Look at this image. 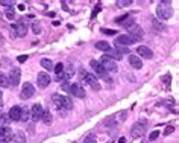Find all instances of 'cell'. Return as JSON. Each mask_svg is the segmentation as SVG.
I'll return each instance as SVG.
<instances>
[{
  "label": "cell",
  "mask_w": 179,
  "mask_h": 143,
  "mask_svg": "<svg viewBox=\"0 0 179 143\" xmlns=\"http://www.w3.org/2000/svg\"><path fill=\"white\" fill-rule=\"evenodd\" d=\"M156 15L161 20H169L173 15V6L170 2H161L156 6Z\"/></svg>",
  "instance_id": "cell-1"
},
{
  "label": "cell",
  "mask_w": 179,
  "mask_h": 143,
  "mask_svg": "<svg viewBox=\"0 0 179 143\" xmlns=\"http://www.w3.org/2000/svg\"><path fill=\"white\" fill-rule=\"evenodd\" d=\"M52 100L56 105L58 110H71L73 108V102L68 96H64V95H53L52 96Z\"/></svg>",
  "instance_id": "cell-2"
},
{
  "label": "cell",
  "mask_w": 179,
  "mask_h": 143,
  "mask_svg": "<svg viewBox=\"0 0 179 143\" xmlns=\"http://www.w3.org/2000/svg\"><path fill=\"white\" fill-rule=\"evenodd\" d=\"M82 81H84L85 84H88L90 87L94 90V92H99V90H100L99 79H97V76L93 75V73H82Z\"/></svg>",
  "instance_id": "cell-3"
},
{
  "label": "cell",
  "mask_w": 179,
  "mask_h": 143,
  "mask_svg": "<svg viewBox=\"0 0 179 143\" xmlns=\"http://www.w3.org/2000/svg\"><path fill=\"white\" fill-rule=\"evenodd\" d=\"M146 126H147V120L146 119H141V120H138L134 126H132V129H131V134H132V137L134 139H138V137H141L144 133H146Z\"/></svg>",
  "instance_id": "cell-4"
},
{
  "label": "cell",
  "mask_w": 179,
  "mask_h": 143,
  "mask_svg": "<svg viewBox=\"0 0 179 143\" xmlns=\"http://www.w3.org/2000/svg\"><path fill=\"white\" fill-rule=\"evenodd\" d=\"M100 64H102V67H103L108 73L111 72V73H116L117 70H119V67H117V62L116 61H112V59H109L106 55H103L102 56V59L99 61Z\"/></svg>",
  "instance_id": "cell-5"
},
{
  "label": "cell",
  "mask_w": 179,
  "mask_h": 143,
  "mask_svg": "<svg viewBox=\"0 0 179 143\" xmlns=\"http://www.w3.org/2000/svg\"><path fill=\"white\" fill-rule=\"evenodd\" d=\"M90 66H91V69L94 70V73L99 76V78H102V79H109V76H108V72L102 67V64L99 62V61H96V59H91L90 61Z\"/></svg>",
  "instance_id": "cell-6"
},
{
  "label": "cell",
  "mask_w": 179,
  "mask_h": 143,
  "mask_svg": "<svg viewBox=\"0 0 179 143\" xmlns=\"http://www.w3.org/2000/svg\"><path fill=\"white\" fill-rule=\"evenodd\" d=\"M12 29H14V32H15L17 37H26V34H28V24H26V20L21 18V20L17 21L15 24H12Z\"/></svg>",
  "instance_id": "cell-7"
},
{
  "label": "cell",
  "mask_w": 179,
  "mask_h": 143,
  "mask_svg": "<svg viewBox=\"0 0 179 143\" xmlns=\"http://www.w3.org/2000/svg\"><path fill=\"white\" fill-rule=\"evenodd\" d=\"M8 79H9V85H12V87H17V85L20 84V79H21V70H20V69H17V67L11 69Z\"/></svg>",
  "instance_id": "cell-8"
},
{
  "label": "cell",
  "mask_w": 179,
  "mask_h": 143,
  "mask_svg": "<svg viewBox=\"0 0 179 143\" xmlns=\"http://www.w3.org/2000/svg\"><path fill=\"white\" fill-rule=\"evenodd\" d=\"M127 35H129L134 41H140V40H143V38H144V31H143V28H140L138 24H134L132 28L129 29V34H127Z\"/></svg>",
  "instance_id": "cell-9"
},
{
  "label": "cell",
  "mask_w": 179,
  "mask_h": 143,
  "mask_svg": "<svg viewBox=\"0 0 179 143\" xmlns=\"http://www.w3.org/2000/svg\"><path fill=\"white\" fill-rule=\"evenodd\" d=\"M12 137H14V133L9 126H0V142L2 143H6V142H11Z\"/></svg>",
  "instance_id": "cell-10"
},
{
  "label": "cell",
  "mask_w": 179,
  "mask_h": 143,
  "mask_svg": "<svg viewBox=\"0 0 179 143\" xmlns=\"http://www.w3.org/2000/svg\"><path fill=\"white\" fill-rule=\"evenodd\" d=\"M35 96V87L31 82H26L21 88V99H31Z\"/></svg>",
  "instance_id": "cell-11"
},
{
  "label": "cell",
  "mask_w": 179,
  "mask_h": 143,
  "mask_svg": "<svg viewBox=\"0 0 179 143\" xmlns=\"http://www.w3.org/2000/svg\"><path fill=\"white\" fill-rule=\"evenodd\" d=\"M43 111H44V108L40 105V103H35V105H32V108H31V117H32V120H33V122L41 120Z\"/></svg>",
  "instance_id": "cell-12"
},
{
  "label": "cell",
  "mask_w": 179,
  "mask_h": 143,
  "mask_svg": "<svg viewBox=\"0 0 179 143\" xmlns=\"http://www.w3.org/2000/svg\"><path fill=\"white\" fill-rule=\"evenodd\" d=\"M36 82H38V87H40V88L49 87V84H50V76H49V73L40 72V73H38V78H36Z\"/></svg>",
  "instance_id": "cell-13"
},
{
  "label": "cell",
  "mask_w": 179,
  "mask_h": 143,
  "mask_svg": "<svg viewBox=\"0 0 179 143\" xmlns=\"http://www.w3.org/2000/svg\"><path fill=\"white\" fill-rule=\"evenodd\" d=\"M70 95H74L76 98L82 99V98H85V90L81 84H71L70 85Z\"/></svg>",
  "instance_id": "cell-14"
},
{
  "label": "cell",
  "mask_w": 179,
  "mask_h": 143,
  "mask_svg": "<svg viewBox=\"0 0 179 143\" xmlns=\"http://www.w3.org/2000/svg\"><path fill=\"white\" fill-rule=\"evenodd\" d=\"M8 116H9V119H11L12 122H20V117H21V107L14 105V107L9 110Z\"/></svg>",
  "instance_id": "cell-15"
},
{
  "label": "cell",
  "mask_w": 179,
  "mask_h": 143,
  "mask_svg": "<svg viewBox=\"0 0 179 143\" xmlns=\"http://www.w3.org/2000/svg\"><path fill=\"white\" fill-rule=\"evenodd\" d=\"M132 43H135V41L127 34H123V35H120V37L116 38V46H126L127 47V46L132 44Z\"/></svg>",
  "instance_id": "cell-16"
},
{
  "label": "cell",
  "mask_w": 179,
  "mask_h": 143,
  "mask_svg": "<svg viewBox=\"0 0 179 143\" xmlns=\"http://www.w3.org/2000/svg\"><path fill=\"white\" fill-rule=\"evenodd\" d=\"M137 54L140 55V56H143V58H147V59H150V58H153V52L147 47V46H138V49H137Z\"/></svg>",
  "instance_id": "cell-17"
},
{
  "label": "cell",
  "mask_w": 179,
  "mask_h": 143,
  "mask_svg": "<svg viewBox=\"0 0 179 143\" xmlns=\"http://www.w3.org/2000/svg\"><path fill=\"white\" fill-rule=\"evenodd\" d=\"M127 59H129V64H131V66H132L135 70H140V69L143 67L141 58H138L137 55H129V58H127Z\"/></svg>",
  "instance_id": "cell-18"
},
{
  "label": "cell",
  "mask_w": 179,
  "mask_h": 143,
  "mask_svg": "<svg viewBox=\"0 0 179 143\" xmlns=\"http://www.w3.org/2000/svg\"><path fill=\"white\" fill-rule=\"evenodd\" d=\"M74 76V69L71 64H67V66H64V81H68Z\"/></svg>",
  "instance_id": "cell-19"
},
{
  "label": "cell",
  "mask_w": 179,
  "mask_h": 143,
  "mask_svg": "<svg viewBox=\"0 0 179 143\" xmlns=\"http://www.w3.org/2000/svg\"><path fill=\"white\" fill-rule=\"evenodd\" d=\"M11 143H26V134L23 131H17L14 134V137H12Z\"/></svg>",
  "instance_id": "cell-20"
},
{
  "label": "cell",
  "mask_w": 179,
  "mask_h": 143,
  "mask_svg": "<svg viewBox=\"0 0 179 143\" xmlns=\"http://www.w3.org/2000/svg\"><path fill=\"white\" fill-rule=\"evenodd\" d=\"M152 26H153V29H155L156 32H165V31H167V26H164L162 23H159V21L155 20V18L152 20Z\"/></svg>",
  "instance_id": "cell-21"
},
{
  "label": "cell",
  "mask_w": 179,
  "mask_h": 143,
  "mask_svg": "<svg viewBox=\"0 0 179 143\" xmlns=\"http://www.w3.org/2000/svg\"><path fill=\"white\" fill-rule=\"evenodd\" d=\"M41 122L44 123V125H52V114H50V111L49 110H44L43 111V117H41Z\"/></svg>",
  "instance_id": "cell-22"
},
{
  "label": "cell",
  "mask_w": 179,
  "mask_h": 143,
  "mask_svg": "<svg viewBox=\"0 0 179 143\" xmlns=\"http://www.w3.org/2000/svg\"><path fill=\"white\" fill-rule=\"evenodd\" d=\"M96 49L103 50V52H109V50H111V44H109L108 41H97V43H96Z\"/></svg>",
  "instance_id": "cell-23"
},
{
  "label": "cell",
  "mask_w": 179,
  "mask_h": 143,
  "mask_svg": "<svg viewBox=\"0 0 179 143\" xmlns=\"http://www.w3.org/2000/svg\"><path fill=\"white\" fill-rule=\"evenodd\" d=\"M106 56L109 58V59H112V61H119V59H123V56L119 54L117 50H109V52H106Z\"/></svg>",
  "instance_id": "cell-24"
},
{
  "label": "cell",
  "mask_w": 179,
  "mask_h": 143,
  "mask_svg": "<svg viewBox=\"0 0 179 143\" xmlns=\"http://www.w3.org/2000/svg\"><path fill=\"white\" fill-rule=\"evenodd\" d=\"M0 87H2V88H8V87H11V85H9L8 76H6L5 73H2V72H0Z\"/></svg>",
  "instance_id": "cell-25"
},
{
  "label": "cell",
  "mask_w": 179,
  "mask_h": 143,
  "mask_svg": "<svg viewBox=\"0 0 179 143\" xmlns=\"http://www.w3.org/2000/svg\"><path fill=\"white\" fill-rule=\"evenodd\" d=\"M41 66L46 70H53V62H52V59H49V58H43L41 59Z\"/></svg>",
  "instance_id": "cell-26"
},
{
  "label": "cell",
  "mask_w": 179,
  "mask_h": 143,
  "mask_svg": "<svg viewBox=\"0 0 179 143\" xmlns=\"http://www.w3.org/2000/svg\"><path fill=\"white\" fill-rule=\"evenodd\" d=\"M134 24H135V18H132V17H127V18L122 23V26H123V28H126V29H131Z\"/></svg>",
  "instance_id": "cell-27"
},
{
  "label": "cell",
  "mask_w": 179,
  "mask_h": 143,
  "mask_svg": "<svg viewBox=\"0 0 179 143\" xmlns=\"http://www.w3.org/2000/svg\"><path fill=\"white\" fill-rule=\"evenodd\" d=\"M116 50L119 52L122 56L126 55V54H129V47H126V46H116Z\"/></svg>",
  "instance_id": "cell-28"
},
{
  "label": "cell",
  "mask_w": 179,
  "mask_h": 143,
  "mask_svg": "<svg viewBox=\"0 0 179 143\" xmlns=\"http://www.w3.org/2000/svg\"><path fill=\"white\" fill-rule=\"evenodd\" d=\"M116 5H117L119 8H124V6H129V5H132V0H117V2H116Z\"/></svg>",
  "instance_id": "cell-29"
},
{
  "label": "cell",
  "mask_w": 179,
  "mask_h": 143,
  "mask_svg": "<svg viewBox=\"0 0 179 143\" xmlns=\"http://www.w3.org/2000/svg\"><path fill=\"white\" fill-rule=\"evenodd\" d=\"M20 120H23V122H28L29 120V111L28 110H23L21 108V117H20Z\"/></svg>",
  "instance_id": "cell-30"
},
{
  "label": "cell",
  "mask_w": 179,
  "mask_h": 143,
  "mask_svg": "<svg viewBox=\"0 0 179 143\" xmlns=\"http://www.w3.org/2000/svg\"><path fill=\"white\" fill-rule=\"evenodd\" d=\"M32 31H33V34H41V26L38 24V21H33V24H32Z\"/></svg>",
  "instance_id": "cell-31"
},
{
  "label": "cell",
  "mask_w": 179,
  "mask_h": 143,
  "mask_svg": "<svg viewBox=\"0 0 179 143\" xmlns=\"http://www.w3.org/2000/svg\"><path fill=\"white\" fill-rule=\"evenodd\" d=\"M61 87H62V90H64V92H65V93H70V84H68L67 81H62Z\"/></svg>",
  "instance_id": "cell-32"
},
{
  "label": "cell",
  "mask_w": 179,
  "mask_h": 143,
  "mask_svg": "<svg viewBox=\"0 0 179 143\" xmlns=\"http://www.w3.org/2000/svg\"><path fill=\"white\" fill-rule=\"evenodd\" d=\"M175 131V128L172 126V125H169V126H165V129H164V136H170L172 133Z\"/></svg>",
  "instance_id": "cell-33"
},
{
  "label": "cell",
  "mask_w": 179,
  "mask_h": 143,
  "mask_svg": "<svg viewBox=\"0 0 179 143\" xmlns=\"http://www.w3.org/2000/svg\"><path fill=\"white\" fill-rule=\"evenodd\" d=\"M102 34H105V35H116L117 31H114V29H102Z\"/></svg>",
  "instance_id": "cell-34"
},
{
  "label": "cell",
  "mask_w": 179,
  "mask_h": 143,
  "mask_svg": "<svg viewBox=\"0 0 179 143\" xmlns=\"http://www.w3.org/2000/svg\"><path fill=\"white\" fill-rule=\"evenodd\" d=\"M84 143H97V140H96L94 136H88V137H85Z\"/></svg>",
  "instance_id": "cell-35"
},
{
  "label": "cell",
  "mask_w": 179,
  "mask_h": 143,
  "mask_svg": "<svg viewBox=\"0 0 179 143\" xmlns=\"http://www.w3.org/2000/svg\"><path fill=\"white\" fill-rule=\"evenodd\" d=\"M158 136H159V131H153V133H150V136H149V140H150V142L156 140V139H158Z\"/></svg>",
  "instance_id": "cell-36"
},
{
  "label": "cell",
  "mask_w": 179,
  "mask_h": 143,
  "mask_svg": "<svg viewBox=\"0 0 179 143\" xmlns=\"http://www.w3.org/2000/svg\"><path fill=\"white\" fill-rule=\"evenodd\" d=\"M0 5H2V6H8V8H12V6H14V3H12V2H8V0H2V2H0Z\"/></svg>",
  "instance_id": "cell-37"
},
{
  "label": "cell",
  "mask_w": 179,
  "mask_h": 143,
  "mask_svg": "<svg viewBox=\"0 0 179 143\" xmlns=\"http://www.w3.org/2000/svg\"><path fill=\"white\" fill-rule=\"evenodd\" d=\"M100 9H102V5H100V3H99V5H96V8H94V11H93V15H91L93 18L97 15V12H100Z\"/></svg>",
  "instance_id": "cell-38"
},
{
  "label": "cell",
  "mask_w": 179,
  "mask_h": 143,
  "mask_svg": "<svg viewBox=\"0 0 179 143\" xmlns=\"http://www.w3.org/2000/svg\"><path fill=\"white\" fill-rule=\"evenodd\" d=\"M127 17H129V15H126V14H124V15H122V17H117V18H116V23L122 24V23H123V21H124V20L127 18Z\"/></svg>",
  "instance_id": "cell-39"
},
{
  "label": "cell",
  "mask_w": 179,
  "mask_h": 143,
  "mask_svg": "<svg viewBox=\"0 0 179 143\" xmlns=\"http://www.w3.org/2000/svg\"><path fill=\"white\" fill-rule=\"evenodd\" d=\"M105 125H106V126H116V120H112V119L109 117V119L105 120Z\"/></svg>",
  "instance_id": "cell-40"
},
{
  "label": "cell",
  "mask_w": 179,
  "mask_h": 143,
  "mask_svg": "<svg viewBox=\"0 0 179 143\" xmlns=\"http://www.w3.org/2000/svg\"><path fill=\"white\" fill-rule=\"evenodd\" d=\"M28 58H29L28 55H20L17 59H18V62H26V59H28Z\"/></svg>",
  "instance_id": "cell-41"
},
{
  "label": "cell",
  "mask_w": 179,
  "mask_h": 143,
  "mask_svg": "<svg viewBox=\"0 0 179 143\" xmlns=\"http://www.w3.org/2000/svg\"><path fill=\"white\" fill-rule=\"evenodd\" d=\"M6 18L14 20V11H8V12H6Z\"/></svg>",
  "instance_id": "cell-42"
},
{
  "label": "cell",
  "mask_w": 179,
  "mask_h": 143,
  "mask_svg": "<svg viewBox=\"0 0 179 143\" xmlns=\"http://www.w3.org/2000/svg\"><path fill=\"white\" fill-rule=\"evenodd\" d=\"M170 78H172V76H170V75H165V76H164V78H162V81H164V82H165V84H169V81H170Z\"/></svg>",
  "instance_id": "cell-43"
},
{
  "label": "cell",
  "mask_w": 179,
  "mask_h": 143,
  "mask_svg": "<svg viewBox=\"0 0 179 143\" xmlns=\"http://www.w3.org/2000/svg\"><path fill=\"white\" fill-rule=\"evenodd\" d=\"M119 143H126V139H124V137H120V139H119Z\"/></svg>",
  "instance_id": "cell-44"
},
{
  "label": "cell",
  "mask_w": 179,
  "mask_h": 143,
  "mask_svg": "<svg viewBox=\"0 0 179 143\" xmlns=\"http://www.w3.org/2000/svg\"><path fill=\"white\" fill-rule=\"evenodd\" d=\"M18 9H20V11H24V5L20 3V5H18Z\"/></svg>",
  "instance_id": "cell-45"
},
{
  "label": "cell",
  "mask_w": 179,
  "mask_h": 143,
  "mask_svg": "<svg viewBox=\"0 0 179 143\" xmlns=\"http://www.w3.org/2000/svg\"><path fill=\"white\" fill-rule=\"evenodd\" d=\"M2 102H3V99H2V92H0V105H2Z\"/></svg>",
  "instance_id": "cell-46"
},
{
  "label": "cell",
  "mask_w": 179,
  "mask_h": 143,
  "mask_svg": "<svg viewBox=\"0 0 179 143\" xmlns=\"http://www.w3.org/2000/svg\"><path fill=\"white\" fill-rule=\"evenodd\" d=\"M0 41H3V38H2V37H0Z\"/></svg>",
  "instance_id": "cell-47"
},
{
  "label": "cell",
  "mask_w": 179,
  "mask_h": 143,
  "mask_svg": "<svg viewBox=\"0 0 179 143\" xmlns=\"http://www.w3.org/2000/svg\"><path fill=\"white\" fill-rule=\"evenodd\" d=\"M0 143H2V142H0Z\"/></svg>",
  "instance_id": "cell-48"
}]
</instances>
